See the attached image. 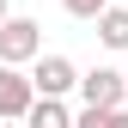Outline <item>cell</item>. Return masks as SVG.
I'll return each mask as SVG.
<instances>
[{"label": "cell", "instance_id": "9", "mask_svg": "<svg viewBox=\"0 0 128 128\" xmlns=\"http://www.w3.org/2000/svg\"><path fill=\"white\" fill-rule=\"evenodd\" d=\"M6 18H12V12H6V0H0V24H6Z\"/></svg>", "mask_w": 128, "mask_h": 128}, {"label": "cell", "instance_id": "5", "mask_svg": "<svg viewBox=\"0 0 128 128\" xmlns=\"http://www.w3.org/2000/svg\"><path fill=\"white\" fill-rule=\"evenodd\" d=\"M24 128H73V110L61 104V98H37L24 110Z\"/></svg>", "mask_w": 128, "mask_h": 128}, {"label": "cell", "instance_id": "6", "mask_svg": "<svg viewBox=\"0 0 128 128\" xmlns=\"http://www.w3.org/2000/svg\"><path fill=\"white\" fill-rule=\"evenodd\" d=\"M98 43L104 49H128V6H104L98 12Z\"/></svg>", "mask_w": 128, "mask_h": 128}, {"label": "cell", "instance_id": "4", "mask_svg": "<svg viewBox=\"0 0 128 128\" xmlns=\"http://www.w3.org/2000/svg\"><path fill=\"white\" fill-rule=\"evenodd\" d=\"M37 104V92H30V79L18 67H0V122H24V110Z\"/></svg>", "mask_w": 128, "mask_h": 128}, {"label": "cell", "instance_id": "11", "mask_svg": "<svg viewBox=\"0 0 128 128\" xmlns=\"http://www.w3.org/2000/svg\"><path fill=\"white\" fill-rule=\"evenodd\" d=\"M122 92H128V73H122Z\"/></svg>", "mask_w": 128, "mask_h": 128}, {"label": "cell", "instance_id": "10", "mask_svg": "<svg viewBox=\"0 0 128 128\" xmlns=\"http://www.w3.org/2000/svg\"><path fill=\"white\" fill-rule=\"evenodd\" d=\"M0 128H24V122H0Z\"/></svg>", "mask_w": 128, "mask_h": 128}, {"label": "cell", "instance_id": "8", "mask_svg": "<svg viewBox=\"0 0 128 128\" xmlns=\"http://www.w3.org/2000/svg\"><path fill=\"white\" fill-rule=\"evenodd\" d=\"M61 6H67V12H73V18H98V12L110 6V0H61Z\"/></svg>", "mask_w": 128, "mask_h": 128}, {"label": "cell", "instance_id": "1", "mask_svg": "<svg viewBox=\"0 0 128 128\" xmlns=\"http://www.w3.org/2000/svg\"><path fill=\"white\" fill-rule=\"evenodd\" d=\"M43 55V37H37V18H6L0 24V67H24V61Z\"/></svg>", "mask_w": 128, "mask_h": 128}, {"label": "cell", "instance_id": "7", "mask_svg": "<svg viewBox=\"0 0 128 128\" xmlns=\"http://www.w3.org/2000/svg\"><path fill=\"white\" fill-rule=\"evenodd\" d=\"M73 128H128V110H79Z\"/></svg>", "mask_w": 128, "mask_h": 128}, {"label": "cell", "instance_id": "2", "mask_svg": "<svg viewBox=\"0 0 128 128\" xmlns=\"http://www.w3.org/2000/svg\"><path fill=\"white\" fill-rule=\"evenodd\" d=\"M24 79H30V92H37V98H67L79 73H73V61H67V55H37Z\"/></svg>", "mask_w": 128, "mask_h": 128}, {"label": "cell", "instance_id": "3", "mask_svg": "<svg viewBox=\"0 0 128 128\" xmlns=\"http://www.w3.org/2000/svg\"><path fill=\"white\" fill-rule=\"evenodd\" d=\"M73 86L86 92V110H122V98H128L116 67H92V73H79Z\"/></svg>", "mask_w": 128, "mask_h": 128}]
</instances>
